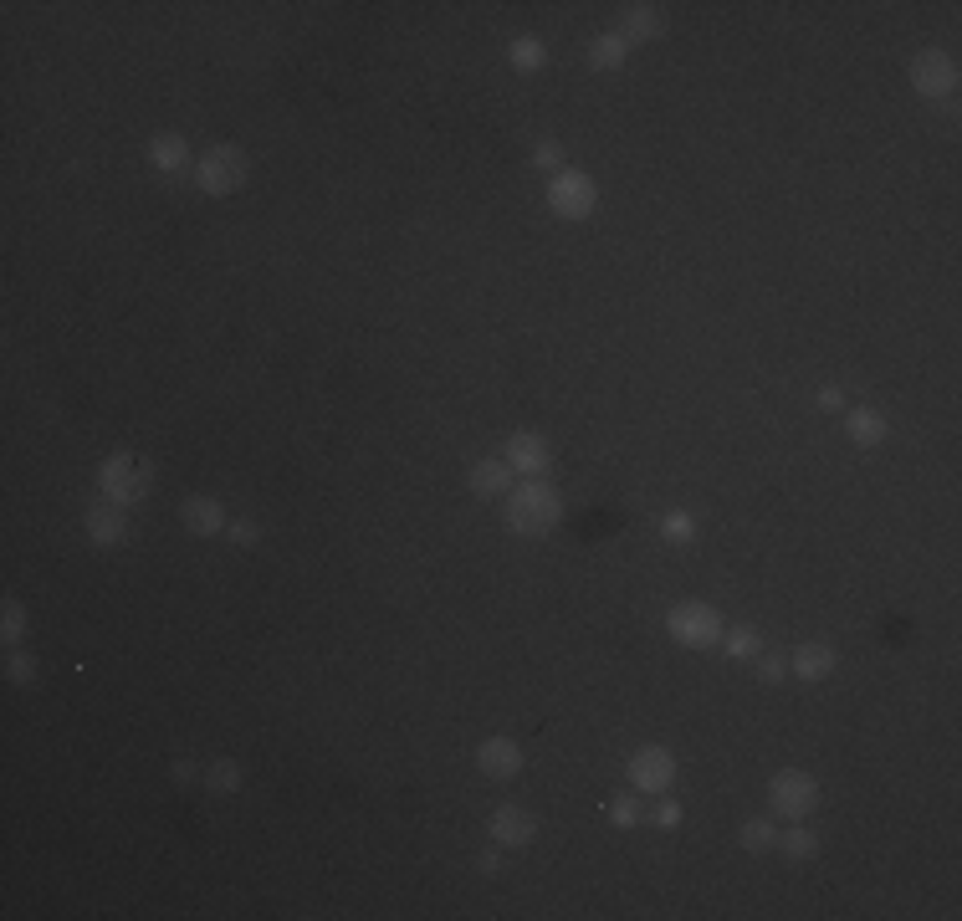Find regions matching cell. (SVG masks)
I'll return each mask as SVG.
<instances>
[{"instance_id": "6da1fadb", "label": "cell", "mask_w": 962, "mask_h": 921, "mask_svg": "<svg viewBox=\"0 0 962 921\" xmlns=\"http://www.w3.org/2000/svg\"><path fill=\"white\" fill-rule=\"evenodd\" d=\"M563 517V497L548 487V481H522L517 492H507V528L522 538H548Z\"/></svg>"}, {"instance_id": "7a4b0ae2", "label": "cell", "mask_w": 962, "mask_h": 921, "mask_svg": "<svg viewBox=\"0 0 962 921\" xmlns=\"http://www.w3.org/2000/svg\"><path fill=\"white\" fill-rule=\"evenodd\" d=\"M666 630H671V640H681V645H691V650H712V645H722L727 620H722L712 604H702V599H681V604H671V614H666Z\"/></svg>"}, {"instance_id": "3957f363", "label": "cell", "mask_w": 962, "mask_h": 921, "mask_svg": "<svg viewBox=\"0 0 962 921\" xmlns=\"http://www.w3.org/2000/svg\"><path fill=\"white\" fill-rule=\"evenodd\" d=\"M195 185H200L205 195H236V190L246 185V154H241L236 144L205 149L200 164H195Z\"/></svg>"}, {"instance_id": "277c9868", "label": "cell", "mask_w": 962, "mask_h": 921, "mask_svg": "<svg viewBox=\"0 0 962 921\" xmlns=\"http://www.w3.org/2000/svg\"><path fill=\"white\" fill-rule=\"evenodd\" d=\"M548 205L563 215V221H589L594 205H599V185L579 169H558L553 185H548Z\"/></svg>"}, {"instance_id": "5b68a950", "label": "cell", "mask_w": 962, "mask_h": 921, "mask_svg": "<svg viewBox=\"0 0 962 921\" xmlns=\"http://www.w3.org/2000/svg\"><path fill=\"white\" fill-rule=\"evenodd\" d=\"M768 799H773V809H778L783 819H809L814 804H819V783H814L809 773H799V768H783V773H773V783H768Z\"/></svg>"}, {"instance_id": "8992f818", "label": "cell", "mask_w": 962, "mask_h": 921, "mask_svg": "<svg viewBox=\"0 0 962 921\" xmlns=\"http://www.w3.org/2000/svg\"><path fill=\"white\" fill-rule=\"evenodd\" d=\"M911 87L922 98H952L957 93V62L947 52H937V47L916 52L911 57Z\"/></svg>"}, {"instance_id": "52a82bcc", "label": "cell", "mask_w": 962, "mask_h": 921, "mask_svg": "<svg viewBox=\"0 0 962 921\" xmlns=\"http://www.w3.org/2000/svg\"><path fill=\"white\" fill-rule=\"evenodd\" d=\"M630 783L640 788V794H666V788L676 783V758L666 748H640L630 758Z\"/></svg>"}, {"instance_id": "ba28073f", "label": "cell", "mask_w": 962, "mask_h": 921, "mask_svg": "<svg viewBox=\"0 0 962 921\" xmlns=\"http://www.w3.org/2000/svg\"><path fill=\"white\" fill-rule=\"evenodd\" d=\"M144 492H149V476L134 471V456H108L103 461V497L108 502L128 507V502H139Z\"/></svg>"}, {"instance_id": "9c48e42d", "label": "cell", "mask_w": 962, "mask_h": 921, "mask_svg": "<svg viewBox=\"0 0 962 921\" xmlns=\"http://www.w3.org/2000/svg\"><path fill=\"white\" fill-rule=\"evenodd\" d=\"M476 768L487 773V778H497V783H507V778H517L522 773V748L512 737H487L476 748Z\"/></svg>"}, {"instance_id": "30bf717a", "label": "cell", "mask_w": 962, "mask_h": 921, "mask_svg": "<svg viewBox=\"0 0 962 921\" xmlns=\"http://www.w3.org/2000/svg\"><path fill=\"white\" fill-rule=\"evenodd\" d=\"M548 461H553V451H548L543 435H533V430H517L512 441H507V466L522 471V476H543Z\"/></svg>"}, {"instance_id": "8fae6325", "label": "cell", "mask_w": 962, "mask_h": 921, "mask_svg": "<svg viewBox=\"0 0 962 921\" xmlns=\"http://www.w3.org/2000/svg\"><path fill=\"white\" fill-rule=\"evenodd\" d=\"M533 835H538V819L522 804H502L492 814V840L497 845H533Z\"/></svg>"}, {"instance_id": "7c38bea8", "label": "cell", "mask_w": 962, "mask_h": 921, "mask_svg": "<svg viewBox=\"0 0 962 921\" xmlns=\"http://www.w3.org/2000/svg\"><path fill=\"white\" fill-rule=\"evenodd\" d=\"M123 507L118 502H93V507H87V538H93L98 548H113V543H123Z\"/></svg>"}, {"instance_id": "4fadbf2b", "label": "cell", "mask_w": 962, "mask_h": 921, "mask_svg": "<svg viewBox=\"0 0 962 921\" xmlns=\"http://www.w3.org/2000/svg\"><path fill=\"white\" fill-rule=\"evenodd\" d=\"M507 487H512L507 456H487V461L471 466V492H476V497H507Z\"/></svg>"}, {"instance_id": "5bb4252c", "label": "cell", "mask_w": 962, "mask_h": 921, "mask_svg": "<svg viewBox=\"0 0 962 921\" xmlns=\"http://www.w3.org/2000/svg\"><path fill=\"white\" fill-rule=\"evenodd\" d=\"M180 517H185V528L200 533V538H210V533L226 528V522H221V502H215V497H185Z\"/></svg>"}, {"instance_id": "9a60e30c", "label": "cell", "mask_w": 962, "mask_h": 921, "mask_svg": "<svg viewBox=\"0 0 962 921\" xmlns=\"http://www.w3.org/2000/svg\"><path fill=\"white\" fill-rule=\"evenodd\" d=\"M149 164H154L159 174H180V169L190 164V144H185L180 134H154V144H149Z\"/></svg>"}, {"instance_id": "2e32d148", "label": "cell", "mask_w": 962, "mask_h": 921, "mask_svg": "<svg viewBox=\"0 0 962 921\" xmlns=\"http://www.w3.org/2000/svg\"><path fill=\"white\" fill-rule=\"evenodd\" d=\"M794 676H804V681H824L829 671H835V650L829 645H819V640H809V645H799L794 650Z\"/></svg>"}, {"instance_id": "e0dca14e", "label": "cell", "mask_w": 962, "mask_h": 921, "mask_svg": "<svg viewBox=\"0 0 962 921\" xmlns=\"http://www.w3.org/2000/svg\"><path fill=\"white\" fill-rule=\"evenodd\" d=\"M845 430H850L855 446H881L886 435H891L886 415H876V410H845Z\"/></svg>"}, {"instance_id": "ac0fdd59", "label": "cell", "mask_w": 962, "mask_h": 921, "mask_svg": "<svg viewBox=\"0 0 962 921\" xmlns=\"http://www.w3.org/2000/svg\"><path fill=\"white\" fill-rule=\"evenodd\" d=\"M625 52H630V41H625L620 31H609V36H594V41H589V62H594L599 72H615V67L625 62Z\"/></svg>"}, {"instance_id": "d6986e66", "label": "cell", "mask_w": 962, "mask_h": 921, "mask_svg": "<svg viewBox=\"0 0 962 921\" xmlns=\"http://www.w3.org/2000/svg\"><path fill=\"white\" fill-rule=\"evenodd\" d=\"M625 41H655L661 36V11L655 6H625Z\"/></svg>"}, {"instance_id": "ffe728a7", "label": "cell", "mask_w": 962, "mask_h": 921, "mask_svg": "<svg viewBox=\"0 0 962 921\" xmlns=\"http://www.w3.org/2000/svg\"><path fill=\"white\" fill-rule=\"evenodd\" d=\"M507 57H512V67H517V72H538V67L548 62V52H543V41H538V36H517Z\"/></svg>"}, {"instance_id": "44dd1931", "label": "cell", "mask_w": 962, "mask_h": 921, "mask_svg": "<svg viewBox=\"0 0 962 921\" xmlns=\"http://www.w3.org/2000/svg\"><path fill=\"white\" fill-rule=\"evenodd\" d=\"M205 783H210V794H236V788H241V763H236V758H221V763H210Z\"/></svg>"}, {"instance_id": "7402d4cb", "label": "cell", "mask_w": 962, "mask_h": 921, "mask_svg": "<svg viewBox=\"0 0 962 921\" xmlns=\"http://www.w3.org/2000/svg\"><path fill=\"white\" fill-rule=\"evenodd\" d=\"M773 845H778V829H773L768 819H748V824H742V850L763 855V850H773Z\"/></svg>"}, {"instance_id": "603a6c76", "label": "cell", "mask_w": 962, "mask_h": 921, "mask_svg": "<svg viewBox=\"0 0 962 921\" xmlns=\"http://www.w3.org/2000/svg\"><path fill=\"white\" fill-rule=\"evenodd\" d=\"M722 640H727V655H732V661H748V655H758V630H748V625L727 630Z\"/></svg>"}, {"instance_id": "cb8c5ba5", "label": "cell", "mask_w": 962, "mask_h": 921, "mask_svg": "<svg viewBox=\"0 0 962 921\" xmlns=\"http://www.w3.org/2000/svg\"><path fill=\"white\" fill-rule=\"evenodd\" d=\"M0 620H6V625H0V635H6L11 645L26 635V604L21 599H6V609H0Z\"/></svg>"}, {"instance_id": "d4e9b609", "label": "cell", "mask_w": 962, "mask_h": 921, "mask_svg": "<svg viewBox=\"0 0 962 921\" xmlns=\"http://www.w3.org/2000/svg\"><path fill=\"white\" fill-rule=\"evenodd\" d=\"M778 845H783V850H789L794 860H809V855L819 850V840H814V829H789V835H783Z\"/></svg>"}, {"instance_id": "484cf974", "label": "cell", "mask_w": 962, "mask_h": 921, "mask_svg": "<svg viewBox=\"0 0 962 921\" xmlns=\"http://www.w3.org/2000/svg\"><path fill=\"white\" fill-rule=\"evenodd\" d=\"M640 799H615V804H609V819H615V829H635L640 824Z\"/></svg>"}, {"instance_id": "4316f807", "label": "cell", "mask_w": 962, "mask_h": 921, "mask_svg": "<svg viewBox=\"0 0 962 921\" xmlns=\"http://www.w3.org/2000/svg\"><path fill=\"white\" fill-rule=\"evenodd\" d=\"M661 533H666L671 543H691V538H696V522H691L686 512H671V517L661 522Z\"/></svg>"}, {"instance_id": "83f0119b", "label": "cell", "mask_w": 962, "mask_h": 921, "mask_svg": "<svg viewBox=\"0 0 962 921\" xmlns=\"http://www.w3.org/2000/svg\"><path fill=\"white\" fill-rule=\"evenodd\" d=\"M6 681L11 686H31L36 681V661H31V655H11V661H6Z\"/></svg>"}, {"instance_id": "f1b7e54d", "label": "cell", "mask_w": 962, "mask_h": 921, "mask_svg": "<svg viewBox=\"0 0 962 921\" xmlns=\"http://www.w3.org/2000/svg\"><path fill=\"white\" fill-rule=\"evenodd\" d=\"M533 164H538V169H548V174H558V169H563V149H558L553 139H543V144L533 149Z\"/></svg>"}, {"instance_id": "f546056e", "label": "cell", "mask_w": 962, "mask_h": 921, "mask_svg": "<svg viewBox=\"0 0 962 921\" xmlns=\"http://www.w3.org/2000/svg\"><path fill=\"white\" fill-rule=\"evenodd\" d=\"M783 671H789V661H783V655H763V661H758V676L773 686V681H783Z\"/></svg>"}, {"instance_id": "4dcf8cb0", "label": "cell", "mask_w": 962, "mask_h": 921, "mask_svg": "<svg viewBox=\"0 0 962 921\" xmlns=\"http://www.w3.org/2000/svg\"><path fill=\"white\" fill-rule=\"evenodd\" d=\"M226 533H231V543H236V548H251V543H256V522H246V517H236V522H231V528H226Z\"/></svg>"}, {"instance_id": "1f68e13d", "label": "cell", "mask_w": 962, "mask_h": 921, "mask_svg": "<svg viewBox=\"0 0 962 921\" xmlns=\"http://www.w3.org/2000/svg\"><path fill=\"white\" fill-rule=\"evenodd\" d=\"M655 824H666V829H676V824H681V804H671V799H666L661 809H655Z\"/></svg>"}, {"instance_id": "d6a6232c", "label": "cell", "mask_w": 962, "mask_h": 921, "mask_svg": "<svg viewBox=\"0 0 962 921\" xmlns=\"http://www.w3.org/2000/svg\"><path fill=\"white\" fill-rule=\"evenodd\" d=\"M819 405H824V410H845V394H840L835 384H824V389H819Z\"/></svg>"}, {"instance_id": "836d02e7", "label": "cell", "mask_w": 962, "mask_h": 921, "mask_svg": "<svg viewBox=\"0 0 962 921\" xmlns=\"http://www.w3.org/2000/svg\"><path fill=\"white\" fill-rule=\"evenodd\" d=\"M476 870H481V875H497V870H502V855H497V850H487V855L476 860Z\"/></svg>"}, {"instance_id": "e575fe53", "label": "cell", "mask_w": 962, "mask_h": 921, "mask_svg": "<svg viewBox=\"0 0 962 921\" xmlns=\"http://www.w3.org/2000/svg\"><path fill=\"white\" fill-rule=\"evenodd\" d=\"M174 778L190 783V778H195V763H190V758H180V763H174Z\"/></svg>"}]
</instances>
